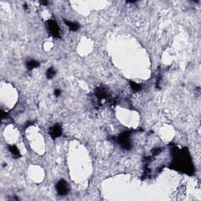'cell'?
Here are the masks:
<instances>
[{"instance_id": "cell-6", "label": "cell", "mask_w": 201, "mask_h": 201, "mask_svg": "<svg viewBox=\"0 0 201 201\" xmlns=\"http://www.w3.org/2000/svg\"><path fill=\"white\" fill-rule=\"evenodd\" d=\"M65 23L66 25H67V26L69 28V29L72 30V31H76L79 29V24L76 23V22H72V21H66V20H65Z\"/></svg>"}, {"instance_id": "cell-1", "label": "cell", "mask_w": 201, "mask_h": 201, "mask_svg": "<svg viewBox=\"0 0 201 201\" xmlns=\"http://www.w3.org/2000/svg\"><path fill=\"white\" fill-rule=\"evenodd\" d=\"M118 142L120 143V146L123 149L129 150L132 148V141L131 138V133L130 132H123L119 136Z\"/></svg>"}, {"instance_id": "cell-2", "label": "cell", "mask_w": 201, "mask_h": 201, "mask_svg": "<svg viewBox=\"0 0 201 201\" xmlns=\"http://www.w3.org/2000/svg\"><path fill=\"white\" fill-rule=\"evenodd\" d=\"M47 26L48 31L50 35L54 38H59L60 37V30L58 24L56 23L54 20H49L47 22Z\"/></svg>"}, {"instance_id": "cell-7", "label": "cell", "mask_w": 201, "mask_h": 201, "mask_svg": "<svg viewBox=\"0 0 201 201\" xmlns=\"http://www.w3.org/2000/svg\"><path fill=\"white\" fill-rule=\"evenodd\" d=\"M39 65V63L35 60L29 61L26 63L27 68H28L29 70H31V69H34V68H38Z\"/></svg>"}, {"instance_id": "cell-3", "label": "cell", "mask_w": 201, "mask_h": 201, "mask_svg": "<svg viewBox=\"0 0 201 201\" xmlns=\"http://www.w3.org/2000/svg\"><path fill=\"white\" fill-rule=\"evenodd\" d=\"M56 189H57L58 195H60V196H65L68 193V192L70 190L68 182L66 181L63 180V179L60 180L57 183Z\"/></svg>"}, {"instance_id": "cell-10", "label": "cell", "mask_w": 201, "mask_h": 201, "mask_svg": "<svg viewBox=\"0 0 201 201\" xmlns=\"http://www.w3.org/2000/svg\"><path fill=\"white\" fill-rule=\"evenodd\" d=\"M61 90L59 89H56L54 90V95L56 96V97H59L61 95Z\"/></svg>"}, {"instance_id": "cell-5", "label": "cell", "mask_w": 201, "mask_h": 201, "mask_svg": "<svg viewBox=\"0 0 201 201\" xmlns=\"http://www.w3.org/2000/svg\"><path fill=\"white\" fill-rule=\"evenodd\" d=\"M8 149H9V151L10 152L12 155H13L16 158H18V157L21 156V153H20V151L17 147L14 145H8Z\"/></svg>"}, {"instance_id": "cell-9", "label": "cell", "mask_w": 201, "mask_h": 201, "mask_svg": "<svg viewBox=\"0 0 201 201\" xmlns=\"http://www.w3.org/2000/svg\"><path fill=\"white\" fill-rule=\"evenodd\" d=\"M56 75V70H55L54 68H49L47 71V79H51L54 77V76Z\"/></svg>"}, {"instance_id": "cell-4", "label": "cell", "mask_w": 201, "mask_h": 201, "mask_svg": "<svg viewBox=\"0 0 201 201\" xmlns=\"http://www.w3.org/2000/svg\"><path fill=\"white\" fill-rule=\"evenodd\" d=\"M49 133H50V136L52 137L53 138H58V137H60L61 135V134H62V128H61L60 124L56 123V124L53 126L52 127L50 128Z\"/></svg>"}, {"instance_id": "cell-8", "label": "cell", "mask_w": 201, "mask_h": 201, "mask_svg": "<svg viewBox=\"0 0 201 201\" xmlns=\"http://www.w3.org/2000/svg\"><path fill=\"white\" fill-rule=\"evenodd\" d=\"M130 85H131V89L133 90L134 92H138L141 90V85L140 83L131 81L130 82Z\"/></svg>"}]
</instances>
